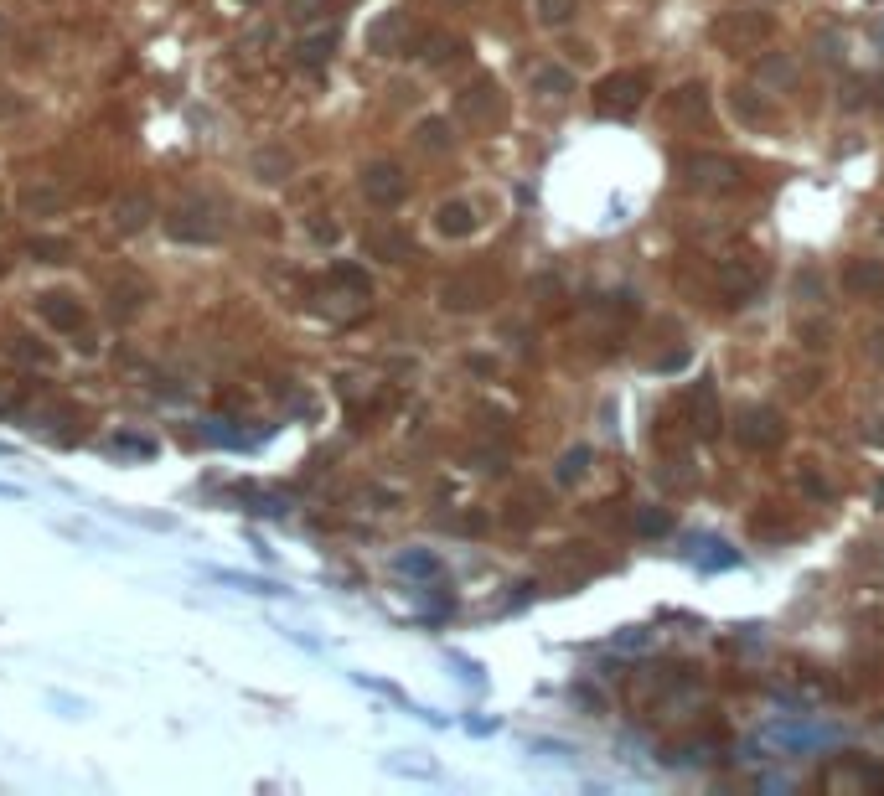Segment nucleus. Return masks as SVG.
Here are the masks:
<instances>
[{"mask_svg": "<svg viewBox=\"0 0 884 796\" xmlns=\"http://www.w3.org/2000/svg\"><path fill=\"white\" fill-rule=\"evenodd\" d=\"M642 104H647V73L621 68V73H611V78L595 83V109H600V114L626 119V114H636Z\"/></svg>", "mask_w": 884, "mask_h": 796, "instance_id": "obj_1", "label": "nucleus"}, {"mask_svg": "<svg viewBox=\"0 0 884 796\" xmlns=\"http://www.w3.org/2000/svg\"><path fill=\"white\" fill-rule=\"evenodd\" d=\"M32 259L63 264V259H68V238H32Z\"/></svg>", "mask_w": 884, "mask_h": 796, "instance_id": "obj_18", "label": "nucleus"}, {"mask_svg": "<svg viewBox=\"0 0 884 796\" xmlns=\"http://www.w3.org/2000/svg\"><path fill=\"white\" fill-rule=\"evenodd\" d=\"M781 414L776 409H745L740 414V445L745 450H776L781 445Z\"/></svg>", "mask_w": 884, "mask_h": 796, "instance_id": "obj_7", "label": "nucleus"}, {"mask_svg": "<svg viewBox=\"0 0 884 796\" xmlns=\"http://www.w3.org/2000/svg\"><path fill=\"white\" fill-rule=\"evenodd\" d=\"M249 166H254L259 181H285L290 176V150L285 145H259L254 156H249Z\"/></svg>", "mask_w": 884, "mask_h": 796, "instance_id": "obj_12", "label": "nucleus"}, {"mask_svg": "<svg viewBox=\"0 0 884 796\" xmlns=\"http://www.w3.org/2000/svg\"><path fill=\"white\" fill-rule=\"evenodd\" d=\"M326 57H331V37H311V42H300V63H311V68H316V63H326Z\"/></svg>", "mask_w": 884, "mask_h": 796, "instance_id": "obj_21", "label": "nucleus"}, {"mask_svg": "<svg viewBox=\"0 0 884 796\" xmlns=\"http://www.w3.org/2000/svg\"><path fill=\"white\" fill-rule=\"evenodd\" d=\"M393 569H399V574L430 579V574H440V559H435V554H424V548H414V554H399V559H393Z\"/></svg>", "mask_w": 884, "mask_h": 796, "instance_id": "obj_16", "label": "nucleus"}, {"mask_svg": "<svg viewBox=\"0 0 884 796\" xmlns=\"http://www.w3.org/2000/svg\"><path fill=\"white\" fill-rule=\"evenodd\" d=\"M68 192L57 187V181H32V187L21 192V207L32 212V218H52V212H63Z\"/></svg>", "mask_w": 884, "mask_h": 796, "instance_id": "obj_11", "label": "nucleus"}, {"mask_svg": "<svg viewBox=\"0 0 884 796\" xmlns=\"http://www.w3.org/2000/svg\"><path fill=\"white\" fill-rule=\"evenodd\" d=\"M688 419H693V430L698 435H719V393H714V378H698L688 388Z\"/></svg>", "mask_w": 884, "mask_h": 796, "instance_id": "obj_8", "label": "nucleus"}, {"mask_svg": "<svg viewBox=\"0 0 884 796\" xmlns=\"http://www.w3.org/2000/svg\"><path fill=\"white\" fill-rule=\"evenodd\" d=\"M533 83H538V94H554V99H564L569 88H574V78H569L564 68H543V73H538Z\"/></svg>", "mask_w": 884, "mask_h": 796, "instance_id": "obj_17", "label": "nucleus"}, {"mask_svg": "<svg viewBox=\"0 0 884 796\" xmlns=\"http://www.w3.org/2000/svg\"><path fill=\"white\" fill-rule=\"evenodd\" d=\"M760 280H766V259H755V254H735V259H719V290L724 295H755Z\"/></svg>", "mask_w": 884, "mask_h": 796, "instance_id": "obj_6", "label": "nucleus"}, {"mask_svg": "<svg viewBox=\"0 0 884 796\" xmlns=\"http://www.w3.org/2000/svg\"><path fill=\"white\" fill-rule=\"evenodd\" d=\"M156 450H161L156 440H140V435H119L114 440V455H140V461H150Z\"/></svg>", "mask_w": 884, "mask_h": 796, "instance_id": "obj_20", "label": "nucleus"}, {"mask_svg": "<svg viewBox=\"0 0 884 796\" xmlns=\"http://www.w3.org/2000/svg\"><path fill=\"white\" fill-rule=\"evenodd\" d=\"M435 228H440L445 238H466V233H476V207H471V202H445Z\"/></svg>", "mask_w": 884, "mask_h": 796, "instance_id": "obj_13", "label": "nucleus"}, {"mask_svg": "<svg viewBox=\"0 0 884 796\" xmlns=\"http://www.w3.org/2000/svg\"><path fill=\"white\" fill-rule=\"evenodd\" d=\"M37 316L52 326V331H83V305L73 300V295H63V290H47V295H37Z\"/></svg>", "mask_w": 884, "mask_h": 796, "instance_id": "obj_9", "label": "nucleus"}, {"mask_svg": "<svg viewBox=\"0 0 884 796\" xmlns=\"http://www.w3.org/2000/svg\"><path fill=\"white\" fill-rule=\"evenodd\" d=\"M212 579H223V585H243V590H254V595H285L280 585H269V579H249V574H212Z\"/></svg>", "mask_w": 884, "mask_h": 796, "instance_id": "obj_19", "label": "nucleus"}, {"mask_svg": "<svg viewBox=\"0 0 884 796\" xmlns=\"http://www.w3.org/2000/svg\"><path fill=\"white\" fill-rule=\"evenodd\" d=\"M166 233L176 238V243H218L223 238V228H218V218H212V207H176L171 218H166Z\"/></svg>", "mask_w": 884, "mask_h": 796, "instance_id": "obj_5", "label": "nucleus"}, {"mask_svg": "<svg viewBox=\"0 0 884 796\" xmlns=\"http://www.w3.org/2000/svg\"><path fill=\"white\" fill-rule=\"evenodd\" d=\"M419 140L440 150V145H445V125H440V119H424V125H419Z\"/></svg>", "mask_w": 884, "mask_h": 796, "instance_id": "obj_24", "label": "nucleus"}, {"mask_svg": "<svg viewBox=\"0 0 884 796\" xmlns=\"http://www.w3.org/2000/svg\"><path fill=\"white\" fill-rule=\"evenodd\" d=\"M771 11H729L724 21H714V42L729 52H750L771 37Z\"/></svg>", "mask_w": 884, "mask_h": 796, "instance_id": "obj_2", "label": "nucleus"}, {"mask_svg": "<svg viewBox=\"0 0 884 796\" xmlns=\"http://www.w3.org/2000/svg\"><path fill=\"white\" fill-rule=\"evenodd\" d=\"M574 16V0H543V21H569Z\"/></svg>", "mask_w": 884, "mask_h": 796, "instance_id": "obj_23", "label": "nucleus"}, {"mask_svg": "<svg viewBox=\"0 0 884 796\" xmlns=\"http://www.w3.org/2000/svg\"><path fill=\"white\" fill-rule=\"evenodd\" d=\"M362 192H368L373 207H399L409 197V176L393 161H373L368 171H362Z\"/></svg>", "mask_w": 884, "mask_h": 796, "instance_id": "obj_4", "label": "nucleus"}, {"mask_svg": "<svg viewBox=\"0 0 884 796\" xmlns=\"http://www.w3.org/2000/svg\"><path fill=\"white\" fill-rule=\"evenodd\" d=\"M709 114V94L698 83H688L683 94H673V119H704Z\"/></svg>", "mask_w": 884, "mask_h": 796, "instance_id": "obj_15", "label": "nucleus"}, {"mask_svg": "<svg viewBox=\"0 0 884 796\" xmlns=\"http://www.w3.org/2000/svg\"><path fill=\"white\" fill-rule=\"evenodd\" d=\"M843 285H848L853 295H879V290H884V264H869V259L848 264V269H843Z\"/></svg>", "mask_w": 884, "mask_h": 796, "instance_id": "obj_14", "label": "nucleus"}, {"mask_svg": "<svg viewBox=\"0 0 884 796\" xmlns=\"http://www.w3.org/2000/svg\"><path fill=\"white\" fill-rule=\"evenodd\" d=\"M585 455H590V450H569V461H564V471H559V481H574L579 471H585Z\"/></svg>", "mask_w": 884, "mask_h": 796, "instance_id": "obj_26", "label": "nucleus"}, {"mask_svg": "<svg viewBox=\"0 0 884 796\" xmlns=\"http://www.w3.org/2000/svg\"><path fill=\"white\" fill-rule=\"evenodd\" d=\"M150 218H156V202H150L145 192H130V197L114 202V228L119 233H140Z\"/></svg>", "mask_w": 884, "mask_h": 796, "instance_id": "obj_10", "label": "nucleus"}, {"mask_svg": "<svg viewBox=\"0 0 884 796\" xmlns=\"http://www.w3.org/2000/svg\"><path fill=\"white\" fill-rule=\"evenodd\" d=\"M373 249H383V254H393V259H404V254H409V243H404L399 233H373Z\"/></svg>", "mask_w": 884, "mask_h": 796, "instance_id": "obj_22", "label": "nucleus"}, {"mask_svg": "<svg viewBox=\"0 0 884 796\" xmlns=\"http://www.w3.org/2000/svg\"><path fill=\"white\" fill-rule=\"evenodd\" d=\"M683 171H688V187H698V192H735L740 187V166L724 156H688Z\"/></svg>", "mask_w": 884, "mask_h": 796, "instance_id": "obj_3", "label": "nucleus"}, {"mask_svg": "<svg viewBox=\"0 0 884 796\" xmlns=\"http://www.w3.org/2000/svg\"><path fill=\"white\" fill-rule=\"evenodd\" d=\"M636 528H642V533H667V512H642V517H636Z\"/></svg>", "mask_w": 884, "mask_h": 796, "instance_id": "obj_25", "label": "nucleus"}]
</instances>
